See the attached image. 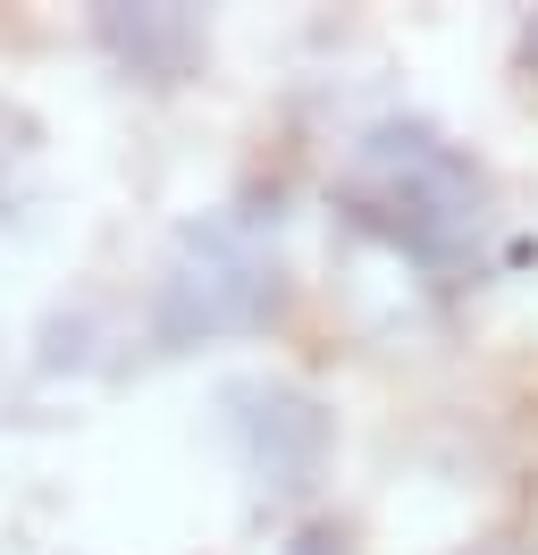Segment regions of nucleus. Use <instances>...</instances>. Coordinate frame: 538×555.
I'll use <instances>...</instances> for the list:
<instances>
[{"mask_svg": "<svg viewBox=\"0 0 538 555\" xmlns=\"http://www.w3.org/2000/svg\"><path fill=\"white\" fill-rule=\"evenodd\" d=\"M235 438H244V463L261 472L269 488H311L320 454H329V421L303 387H235Z\"/></svg>", "mask_w": 538, "mask_h": 555, "instance_id": "3", "label": "nucleus"}, {"mask_svg": "<svg viewBox=\"0 0 538 555\" xmlns=\"http://www.w3.org/2000/svg\"><path fill=\"white\" fill-rule=\"evenodd\" d=\"M101 35L118 42V51H127V68H143L152 76V85H168V76L185 68V60H194V17H185V9H110V17H101Z\"/></svg>", "mask_w": 538, "mask_h": 555, "instance_id": "4", "label": "nucleus"}, {"mask_svg": "<svg viewBox=\"0 0 538 555\" xmlns=\"http://www.w3.org/2000/svg\"><path fill=\"white\" fill-rule=\"evenodd\" d=\"M278 304V244L261 236V219L219 210L210 228L185 236V253L168 261L161 286V337L194 346V337H228V328H261Z\"/></svg>", "mask_w": 538, "mask_h": 555, "instance_id": "2", "label": "nucleus"}, {"mask_svg": "<svg viewBox=\"0 0 538 555\" xmlns=\"http://www.w3.org/2000/svg\"><path fill=\"white\" fill-rule=\"evenodd\" d=\"M336 547H345L336 530H303V539H295V555H336Z\"/></svg>", "mask_w": 538, "mask_h": 555, "instance_id": "5", "label": "nucleus"}, {"mask_svg": "<svg viewBox=\"0 0 538 555\" xmlns=\"http://www.w3.org/2000/svg\"><path fill=\"white\" fill-rule=\"evenodd\" d=\"M336 210L354 228H370V236H387L396 253L446 270L454 244L479 228V177L430 127H379V135H362V152L336 177Z\"/></svg>", "mask_w": 538, "mask_h": 555, "instance_id": "1", "label": "nucleus"}]
</instances>
